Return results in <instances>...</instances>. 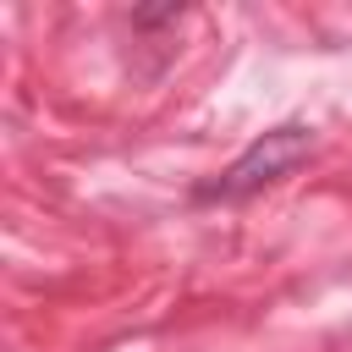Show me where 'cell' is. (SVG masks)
Returning <instances> with one entry per match:
<instances>
[{
  "label": "cell",
  "mask_w": 352,
  "mask_h": 352,
  "mask_svg": "<svg viewBox=\"0 0 352 352\" xmlns=\"http://www.w3.org/2000/svg\"><path fill=\"white\" fill-rule=\"evenodd\" d=\"M187 11L182 6H138L132 11V28H165V22H182Z\"/></svg>",
  "instance_id": "cell-2"
},
{
  "label": "cell",
  "mask_w": 352,
  "mask_h": 352,
  "mask_svg": "<svg viewBox=\"0 0 352 352\" xmlns=\"http://www.w3.org/2000/svg\"><path fill=\"white\" fill-rule=\"evenodd\" d=\"M314 126L308 121H280V126H270V132H258L226 170H214L209 182H198L192 187V204H248V198H258L264 187H275V182H286L308 154H314Z\"/></svg>",
  "instance_id": "cell-1"
}]
</instances>
